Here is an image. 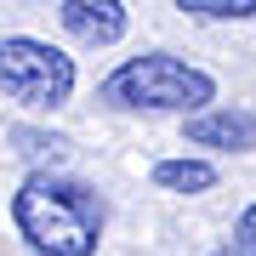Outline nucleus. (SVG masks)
Listing matches in <instances>:
<instances>
[{
	"label": "nucleus",
	"mask_w": 256,
	"mask_h": 256,
	"mask_svg": "<svg viewBox=\"0 0 256 256\" xmlns=\"http://www.w3.org/2000/svg\"><path fill=\"white\" fill-rule=\"evenodd\" d=\"M12 222L34 256H97L102 245V200L74 176H23L12 194Z\"/></svg>",
	"instance_id": "1"
},
{
	"label": "nucleus",
	"mask_w": 256,
	"mask_h": 256,
	"mask_svg": "<svg viewBox=\"0 0 256 256\" xmlns=\"http://www.w3.org/2000/svg\"><path fill=\"white\" fill-rule=\"evenodd\" d=\"M97 97L108 108H148V114H200L216 102V80L188 63V57H171V52H142V57H126L108 80L97 86Z\"/></svg>",
	"instance_id": "2"
},
{
	"label": "nucleus",
	"mask_w": 256,
	"mask_h": 256,
	"mask_svg": "<svg viewBox=\"0 0 256 256\" xmlns=\"http://www.w3.org/2000/svg\"><path fill=\"white\" fill-rule=\"evenodd\" d=\"M0 86H6L12 102L23 108H63L74 97V57L52 40L34 34H6L0 40Z\"/></svg>",
	"instance_id": "3"
},
{
	"label": "nucleus",
	"mask_w": 256,
	"mask_h": 256,
	"mask_svg": "<svg viewBox=\"0 0 256 256\" xmlns=\"http://www.w3.org/2000/svg\"><path fill=\"white\" fill-rule=\"evenodd\" d=\"M188 142L216 154H250L256 148V114L250 108H200L188 114Z\"/></svg>",
	"instance_id": "4"
},
{
	"label": "nucleus",
	"mask_w": 256,
	"mask_h": 256,
	"mask_svg": "<svg viewBox=\"0 0 256 256\" xmlns=\"http://www.w3.org/2000/svg\"><path fill=\"white\" fill-rule=\"evenodd\" d=\"M57 18L80 46H114L126 34V0H63Z\"/></svg>",
	"instance_id": "5"
},
{
	"label": "nucleus",
	"mask_w": 256,
	"mask_h": 256,
	"mask_svg": "<svg viewBox=\"0 0 256 256\" xmlns=\"http://www.w3.org/2000/svg\"><path fill=\"white\" fill-rule=\"evenodd\" d=\"M154 188H165V194H188V200H194V194H210V188H216V165H210V160H160L154 165Z\"/></svg>",
	"instance_id": "6"
},
{
	"label": "nucleus",
	"mask_w": 256,
	"mask_h": 256,
	"mask_svg": "<svg viewBox=\"0 0 256 256\" xmlns=\"http://www.w3.org/2000/svg\"><path fill=\"white\" fill-rule=\"evenodd\" d=\"M176 12H188L200 23H245L256 18V0H176Z\"/></svg>",
	"instance_id": "7"
},
{
	"label": "nucleus",
	"mask_w": 256,
	"mask_h": 256,
	"mask_svg": "<svg viewBox=\"0 0 256 256\" xmlns=\"http://www.w3.org/2000/svg\"><path fill=\"white\" fill-rule=\"evenodd\" d=\"M234 239H239V245H256V205H245V210H239V222H234Z\"/></svg>",
	"instance_id": "8"
},
{
	"label": "nucleus",
	"mask_w": 256,
	"mask_h": 256,
	"mask_svg": "<svg viewBox=\"0 0 256 256\" xmlns=\"http://www.w3.org/2000/svg\"><path fill=\"white\" fill-rule=\"evenodd\" d=\"M210 256H256V245H239V239H228V245H216Z\"/></svg>",
	"instance_id": "9"
}]
</instances>
